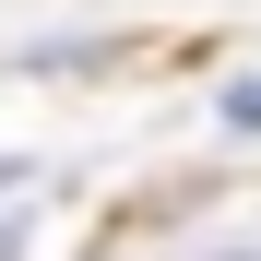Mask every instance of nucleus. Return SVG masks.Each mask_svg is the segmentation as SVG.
I'll list each match as a JSON object with an SVG mask.
<instances>
[]
</instances>
